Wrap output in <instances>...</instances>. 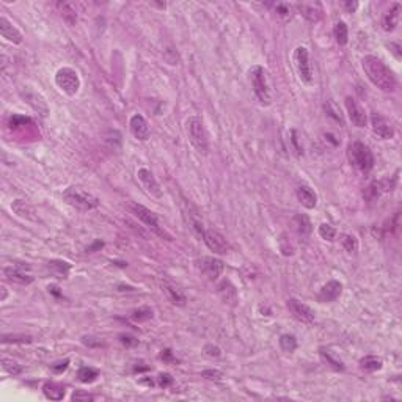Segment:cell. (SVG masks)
Wrapping results in <instances>:
<instances>
[{"label": "cell", "instance_id": "1", "mask_svg": "<svg viewBox=\"0 0 402 402\" xmlns=\"http://www.w3.org/2000/svg\"><path fill=\"white\" fill-rule=\"evenodd\" d=\"M362 66L368 79L380 88L382 91H394L396 90V77L390 71L385 63L374 57V55H366L362 60Z\"/></svg>", "mask_w": 402, "mask_h": 402}, {"label": "cell", "instance_id": "2", "mask_svg": "<svg viewBox=\"0 0 402 402\" xmlns=\"http://www.w3.org/2000/svg\"><path fill=\"white\" fill-rule=\"evenodd\" d=\"M249 79L251 83V90L255 93L256 101L261 105H270L272 102V95H270V88H269V82H267V73L263 66H253L249 71Z\"/></svg>", "mask_w": 402, "mask_h": 402}, {"label": "cell", "instance_id": "3", "mask_svg": "<svg viewBox=\"0 0 402 402\" xmlns=\"http://www.w3.org/2000/svg\"><path fill=\"white\" fill-rule=\"evenodd\" d=\"M347 157L352 167H355L358 172L369 173L374 168V156L369 146L362 142H352L347 148Z\"/></svg>", "mask_w": 402, "mask_h": 402}, {"label": "cell", "instance_id": "4", "mask_svg": "<svg viewBox=\"0 0 402 402\" xmlns=\"http://www.w3.org/2000/svg\"><path fill=\"white\" fill-rule=\"evenodd\" d=\"M63 200H65L69 206H73L79 211H91L99 206V200L95 195L88 193L87 190L80 187H68L63 192Z\"/></svg>", "mask_w": 402, "mask_h": 402}, {"label": "cell", "instance_id": "5", "mask_svg": "<svg viewBox=\"0 0 402 402\" xmlns=\"http://www.w3.org/2000/svg\"><path fill=\"white\" fill-rule=\"evenodd\" d=\"M187 134L190 138V143L193 145V148L201 154L209 153V140H208V132L204 128V123L200 116H190L187 121Z\"/></svg>", "mask_w": 402, "mask_h": 402}, {"label": "cell", "instance_id": "6", "mask_svg": "<svg viewBox=\"0 0 402 402\" xmlns=\"http://www.w3.org/2000/svg\"><path fill=\"white\" fill-rule=\"evenodd\" d=\"M55 83H57V87L68 96L77 95V91L80 88L79 74H77L73 68H60L57 74H55Z\"/></svg>", "mask_w": 402, "mask_h": 402}, {"label": "cell", "instance_id": "7", "mask_svg": "<svg viewBox=\"0 0 402 402\" xmlns=\"http://www.w3.org/2000/svg\"><path fill=\"white\" fill-rule=\"evenodd\" d=\"M131 209H132V212L135 214V217L140 218V220H142L146 227H150L154 232H156V234H159L160 237H165L167 241H172V236L160 227L157 214H154L151 209H148V208L142 206V204H137V203H132Z\"/></svg>", "mask_w": 402, "mask_h": 402}, {"label": "cell", "instance_id": "8", "mask_svg": "<svg viewBox=\"0 0 402 402\" xmlns=\"http://www.w3.org/2000/svg\"><path fill=\"white\" fill-rule=\"evenodd\" d=\"M294 63H295V69H297L300 80L309 85V83L313 82V68H311V63H309V52L306 47L299 46L295 49Z\"/></svg>", "mask_w": 402, "mask_h": 402}, {"label": "cell", "instance_id": "9", "mask_svg": "<svg viewBox=\"0 0 402 402\" xmlns=\"http://www.w3.org/2000/svg\"><path fill=\"white\" fill-rule=\"evenodd\" d=\"M203 241H204V244L208 245V249L211 251L217 253V255H227V253L230 251L228 241L220 234V232H217L214 230H206V231H204Z\"/></svg>", "mask_w": 402, "mask_h": 402}, {"label": "cell", "instance_id": "10", "mask_svg": "<svg viewBox=\"0 0 402 402\" xmlns=\"http://www.w3.org/2000/svg\"><path fill=\"white\" fill-rule=\"evenodd\" d=\"M287 308L291 314L295 317L297 321L303 322V324H311L314 321V311L305 303H302L297 299H289L287 300Z\"/></svg>", "mask_w": 402, "mask_h": 402}, {"label": "cell", "instance_id": "11", "mask_svg": "<svg viewBox=\"0 0 402 402\" xmlns=\"http://www.w3.org/2000/svg\"><path fill=\"white\" fill-rule=\"evenodd\" d=\"M371 126H372V131L376 134L377 137L383 138V140H390L394 137V129L390 121H386V119L379 115V114H372L371 115Z\"/></svg>", "mask_w": 402, "mask_h": 402}, {"label": "cell", "instance_id": "12", "mask_svg": "<svg viewBox=\"0 0 402 402\" xmlns=\"http://www.w3.org/2000/svg\"><path fill=\"white\" fill-rule=\"evenodd\" d=\"M186 217H187V223L190 230H192L193 234L198 237V239H203L204 236V227H203V220L198 214V211H196L195 206H192L189 201H186Z\"/></svg>", "mask_w": 402, "mask_h": 402}, {"label": "cell", "instance_id": "13", "mask_svg": "<svg viewBox=\"0 0 402 402\" xmlns=\"http://www.w3.org/2000/svg\"><path fill=\"white\" fill-rule=\"evenodd\" d=\"M198 264H200L201 272L206 275L209 280H217L223 272V263L220 259L206 256V258H201L198 261Z\"/></svg>", "mask_w": 402, "mask_h": 402}, {"label": "cell", "instance_id": "14", "mask_svg": "<svg viewBox=\"0 0 402 402\" xmlns=\"http://www.w3.org/2000/svg\"><path fill=\"white\" fill-rule=\"evenodd\" d=\"M345 109H347V114H349V118L350 121L354 123L357 128H364L366 126V115H364V110L362 109V105H360L354 97H345Z\"/></svg>", "mask_w": 402, "mask_h": 402}, {"label": "cell", "instance_id": "15", "mask_svg": "<svg viewBox=\"0 0 402 402\" xmlns=\"http://www.w3.org/2000/svg\"><path fill=\"white\" fill-rule=\"evenodd\" d=\"M295 8L299 10V13L306 18L309 22H317L322 18V5L319 2H302L295 5Z\"/></svg>", "mask_w": 402, "mask_h": 402}, {"label": "cell", "instance_id": "16", "mask_svg": "<svg viewBox=\"0 0 402 402\" xmlns=\"http://www.w3.org/2000/svg\"><path fill=\"white\" fill-rule=\"evenodd\" d=\"M131 132L137 140H140V142H146L151 134L150 126H148L146 119L142 115H134L131 118Z\"/></svg>", "mask_w": 402, "mask_h": 402}, {"label": "cell", "instance_id": "17", "mask_svg": "<svg viewBox=\"0 0 402 402\" xmlns=\"http://www.w3.org/2000/svg\"><path fill=\"white\" fill-rule=\"evenodd\" d=\"M399 16H401V3L399 2H394L390 10H386L382 16V20H380V24H382V29L385 32H393L396 29V25L399 22Z\"/></svg>", "mask_w": 402, "mask_h": 402}, {"label": "cell", "instance_id": "18", "mask_svg": "<svg viewBox=\"0 0 402 402\" xmlns=\"http://www.w3.org/2000/svg\"><path fill=\"white\" fill-rule=\"evenodd\" d=\"M0 33H2V37L10 41L13 44H20L22 43V33H20L15 25L6 18H0Z\"/></svg>", "mask_w": 402, "mask_h": 402}, {"label": "cell", "instance_id": "19", "mask_svg": "<svg viewBox=\"0 0 402 402\" xmlns=\"http://www.w3.org/2000/svg\"><path fill=\"white\" fill-rule=\"evenodd\" d=\"M137 176H138V179L140 182L143 184V187L150 192L151 195L154 196H160V187H159V182L156 181V178H154V174L148 170V168H140V170L137 172Z\"/></svg>", "mask_w": 402, "mask_h": 402}, {"label": "cell", "instance_id": "20", "mask_svg": "<svg viewBox=\"0 0 402 402\" xmlns=\"http://www.w3.org/2000/svg\"><path fill=\"white\" fill-rule=\"evenodd\" d=\"M20 95H22L24 99H25L27 102H29V104L32 105V107L38 112V114H41L43 116L47 115L49 109H47L46 101L43 99V96H39L38 93H35V91H32V90H29V88L20 91Z\"/></svg>", "mask_w": 402, "mask_h": 402}, {"label": "cell", "instance_id": "21", "mask_svg": "<svg viewBox=\"0 0 402 402\" xmlns=\"http://www.w3.org/2000/svg\"><path fill=\"white\" fill-rule=\"evenodd\" d=\"M343 292V285L340 281L331 280L327 285H324L321 292H319V300L321 302H335Z\"/></svg>", "mask_w": 402, "mask_h": 402}, {"label": "cell", "instance_id": "22", "mask_svg": "<svg viewBox=\"0 0 402 402\" xmlns=\"http://www.w3.org/2000/svg\"><path fill=\"white\" fill-rule=\"evenodd\" d=\"M3 275L6 277V280L13 281V283H18V285H22V286H27L30 285L33 281V277L29 273H25L22 269H19V267L13 266V267H5L3 269Z\"/></svg>", "mask_w": 402, "mask_h": 402}, {"label": "cell", "instance_id": "23", "mask_svg": "<svg viewBox=\"0 0 402 402\" xmlns=\"http://www.w3.org/2000/svg\"><path fill=\"white\" fill-rule=\"evenodd\" d=\"M295 195H297V200L300 201L302 206H305L306 209H314L316 208L317 195L308 186L297 187V190H295Z\"/></svg>", "mask_w": 402, "mask_h": 402}, {"label": "cell", "instance_id": "24", "mask_svg": "<svg viewBox=\"0 0 402 402\" xmlns=\"http://www.w3.org/2000/svg\"><path fill=\"white\" fill-rule=\"evenodd\" d=\"M294 227H295V231H297L302 237H308L313 230V225L305 214H297L294 217Z\"/></svg>", "mask_w": 402, "mask_h": 402}, {"label": "cell", "instance_id": "25", "mask_svg": "<svg viewBox=\"0 0 402 402\" xmlns=\"http://www.w3.org/2000/svg\"><path fill=\"white\" fill-rule=\"evenodd\" d=\"M164 291L168 295V299H170L174 303V305H179V306H184L186 305V302H187L186 295L182 294L178 287H174L172 285H165L164 286Z\"/></svg>", "mask_w": 402, "mask_h": 402}, {"label": "cell", "instance_id": "26", "mask_svg": "<svg viewBox=\"0 0 402 402\" xmlns=\"http://www.w3.org/2000/svg\"><path fill=\"white\" fill-rule=\"evenodd\" d=\"M360 366H362V369L366 371V372H374V371L382 369V360H380L379 357L368 355V357L360 360Z\"/></svg>", "mask_w": 402, "mask_h": 402}, {"label": "cell", "instance_id": "27", "mask_svg": "<svg viewBox=\"0 0 402 402\" xmlns=\"http://www.w3.org/2000/svg\"><path fill=\"white\" fill-rule=\"evenodd\" d=\"M44 394L52 401H60L65 396V386H61L55 382H51V383H46L44 385Z\"/></svg>", "mask_w": 402, "mask_h": 402}, {"label": "cell", "instance_id": "28", "mask_svg": "<svg viewBox=\"0 0 402 402\" xmlns=\"http://www.w3.org/2000/svg\"><path fill=\"white\" fill-rule=\"evenodd\" d=\"M49 269H51L54 275H57L58 278H68L71 266L65 263V261H51V263H49Z\"/></svg>", "mask_w": 402, "mask_h": 402}, {"label": "cell", "instance_id": "29", "mask_svg": "<svg viewBox=\"0 0 402 402\" xmlns=\"http://www.w3.org/2000/svg\"><path fill=\"white\" fill-rule=\"evenodd\" d=\"M333 33H335V38H336V43L338 44H340V46L347 44V41H349V30H347V25H345V22H343V20L336 22Z\"/></svg>", "mask_w": 402, "mask_h": 402}, {"label": "cell", "instance_id": "30", "mask_svg": "<svg viewBox=\"0 0 402 402\" xmlns=\"http://www.w3.org/2000/svg\"><path fill=\"white\" fill-rule=\"evenodd\" d=\"M58 8H60V13H61V16L63 19L66 20V22L69 25H73L76 20H77V15H76V10H74V6L71 3H66V2H60L58 3Z\"/></svg>", "mask_w": 402, "mask_h": 402}, {"label": "cell", "instance_id": "31", "mask_svg": "<svg viewBox=\"0 0 402 402\" xmlns=\"http://www.w3.org/2000/svg\"><path fill=\"white\" fill-rule=\"evenodd\" d=\"M97 376H99V372H97L96 369H93V368H88V366H83V368H80L79 372H77V377H79V380L83 383L95 382V380L97 379Z\"/></svg>", "mask_w": 402, "mask_h": 402}, {"label": "cell", "instance_id": "32", "mask_svg": "<svg viewBox=\"0 0 402 402\" xmlns=\"http://www.w3.org/2000/svg\"><path fill=\"white\" fill-rule=\"evenodd\" d=\"M321 355H322V358L327 362V364H330L335 371H344V364H343V362H341L340 358H336L333 354H331L330 350H327V349H321Z\"/></svg>", "mask_w": 402, "mask_h": 402}, {"label": "cell", "instance_id": "33", "mask_svg": "<svg viewBox=\"0 0 402 402\" xmlns=\"http://www.w3.org/2000/svg\"><path fill=\"white\" fill-rule=\"evenodd\" d=\"M383 193V187H382V182L380 181H376V182H372V184L364 190V198L366 200H369V201H374L376 198H379L380 195Z\"/></svg>", "mask_w": 402, "mask_h": 402}, {"label": "cell", "instance_id": "34", "mask_svg": "<svg viewBox=\"0 0 402 402\" xmlns=\"http://www.w3.org/2000/svg\"><path fill=\"white\" fill-rule=\"evenodd\" d=\"M11 208H13V211H15V212H16L19 217H24V218H35V217L30 215V214H35L33 211H32V208L27 206V204H25L22 200H16L15 203L11 204Z\"/></svg>", "mask_w": 402, "mask_h": 402}, {"label": "cell", "instance_id": "35", "mask_svg": "<svg viewBox=\"0 0 402 402\" xmlns=\"http://www.w3.org/2000/svg\"><path fill=\"white\" fill-rule=\"evenodd\" d=\"M324 109H325L327 112V115L330 118H333L336 123H340V124H344V119H343V115H341V110L340 107L333 102V101H327L325 105H324Z\"/></svg>", "mask_w": 402, "mask_h": 402}, {"label": "cell", "instance_id": "36", "mask_svg": "<svg viewBox=\"0 0 402 402\" xmlns=\"http://www.w3.org/2000/svg\"><path fill=\"white\" fill-rule=\"evenodd\" d=\"M280 345L287 354H292V352L297 349V340H295V336L292 335H283L280 338Z\"/></svg>", "mask_w": 402, "mask_h": 402}, {"label": "cell", "instance_id": "37", "mask_svg": "<svg viewBox=\"0 0 402 402\" xmlns=\"http://www.w3.org/2000/svg\"><path fill=\"white\" fill-rule=\"evenodd\" d=\"M341 244L344 247V250L349 253H355L358 250V241L355 239V236H352V234H343Z\"/></svg>", "mask_w": 402, "mask_h": 402}, {"label": "cell", "instance_id": "38", "mask_svg": "<svg viewBox=\"0 0 402 402\" xmlns=\"http://www.w3.org/2000/svg\"><path fill=\"white\" fill-rule=\"evenodd\" d=\"M105 143L110 148H114V150H119V146H121V134L118 131H107V134H105Z\"/></svg>", "mask_w": 402, "mask_h": 402}, {"label": "cell", "instance_id": "39", "mask_svg": "<svg viewBox=\"0 0 402 402\" xmlns=\"http://www.w3.org/2000/svg\"><path fill=\"white\" fill-rule=\"evenodd\" d=\"M2 368H3V371L11 374V376H18V374L22 372L20 364H18L16 362H13L10 358H2Z\"/></svg>", "mask_w": 402, "mask_h": 402}, {"label": "cell", "instance_id": "40", "mask_svg": "<svg viewBox=\"0 0 402 402\" xmlns=\"http://www.w3.org/2000/svg\"><path fill=\"white\" fill-rule=\"evenodd\" d=\"M2 343L3 344H8V343L29 344V343H32V336H29V335H3L2 336Z\"/></svg>", "mask_w": 402, "mask_h": 402}, {"label": "cell", "instance_id": "41", "mask_svg": "<svg viewBox=\"0 0 402 402\" xmlns=\"http://www.w3.org/2000/svg\"><path fill=\"white\" fill-rule=\"evenodd\" d=\"M153 317V309L148 308V306H143V308H138L134 311L132 314V319L137 321V322H143V321H148Z\"/></svg>", "mask_w": 402, "mask_h": 402}, {"label": "cell", "instance_id": "42", "mask_svg": "<svg viewBox=\"0 0 402 402\" xmlns=\"http://www.w3.org/2000/svg\"><path fill=\"white\" fill-rule=\"evenodd\" d=\"M319 236L322 237V239H325V241H333L335 239V236H336V231H335V228L331 227V225H328V223H322L321 227H319Z\"/></svg>", "mask_w": 402, "mask_h": 402}, {"label": "cell", "instance_id": "43", "mask_svg": "<svg viewBox=\"0 0 402 402\" xmlns=\"http://www.w3.org/2000/svg\"><path fill=\"white\" fill-rule=\"evenodd\" d=\"M291 145H292V148H294V153L300 157L302 154H303V148L300 146V142H299V132L295 131V129L291 131Z\"/></svg>", "mask_w": 402, "mask_h": 402}, {"label": "cell", "instance_id": "44", "mask_svg": "<svg viewBox=\"0 0 402 402\" xmlns=\"http://www.w3.org/2000/svg\"><path fill=\"white\" fill-rule=\"evenodd\" d=\"M201 376L209 379V380H215V382H218V380H222L223 374L220 371H217V369H206V371H203Z\"/></svg>", "mask_w": 402, "mask_h": 402}, {"label": "cell", "instance_id": "45", "mask_svg": "<svg viewBox=\"0 0 402 402\" xmlns=\"http://www.w3.org/2000/svg\"><path fill=\"white\" fill-rule=\"evenodd\" d=\"M71 398H73V401H93L95 399L93 394L85 393V391H76Z\"/></svg>", "mask_w": 402, "mask_h": 402}, {"label": "cell", "instance_id": "46", "mask_svg": "<svg viewBox=\"0 0 402 402\" xmlns=\"http://www.w3.org/2000/svg\"><path fill=\"white\" fill-rule=\"evenodd\" d=\"M275 10L280 16H289L291 15V6L286 5V3H277L275 5Z\"/></svg>", "mask_w": 402, "mask_h": 402}, {"label": "cell", "instance_id": "47", "mask_svg": "<svg viewBox=\"0 0 402 402\" xmlns=\"http://www.w3.org/2000/svg\"><path fill=\"white\" fill-rule=\"evenodd\" d=\"M172 383H173V377L170 376V374H160V376H159V385L162 388L170 386Z\"/></svg>", "mask_w": 402, "mask_h": 402}, {"label": "cell", "instance_id": "48", "mask_svg": "<svg viewBox=\"0 0 402 402\" xmlns=\"http://www.w3.org/2000/svg\"><path fill=\"white\" fill-rule=\"evenodd\" d=\"M68 364H69V360H63V362H58V363L52 364V371L57 372V374H61L63 371H66Z\"/></svg>", "mask_w": 402, "mask_h": 402}, {"label": "cell", "instance_id": "49", "mask_svg": "<svg viewBox=\"0 0 402 402\" xmlns=\"http://www.w3.org/2000/svg\"><path fill=\"white\" fill-rule=\"evenodd\" d=\"M160 360H164V362H167V363H170V362H176V358L173 357L172 350H168V349H165V350H162V352H160Z\"/></svg>", "mask_w": 402, "mask_h": 402}, {"label": "cell", "instance_id": "50", "mask_svg": "<svg viewBox=\"0 0 402 402\" xmlns=\"http://www.w3.org/2000/svg\"><path fill=\"white\" fill-rule=\"evenodd\" d=\"M204 350H206V354L209 357H218V355H220V349L215 347V345H206V347H204Z\"/></svg>", "mask_w": 402, "mask_h": 402}, {"label": "cell", "instance_id": "51", "mask_svg": "<svg viewBox=\"0 0 402 402\" xmlns=\"http://www.w3.org/2000/svg\"><path fill=\"white\" fill-rule=\"evenodd\" d=\"M343 6L347 10V13H354L358 8V2H344Z\"/></svg>", "mask_w": 402, "mask_h": 402}, {"label": "cell", "instance_id": "52", "mask_svg": "<svg viewBox=\"0 0 402 402\" xmlns=\"http://www.w3.org/2000/svg\"><path fill=\"white\" fill-rule=\"evenodd\" d=\"M121 343L124 345H135L138 341L135 340V338H132V336H121Z\"/></svg>", "mask_w": 402, "mask_h": 402}, {"label": "cell", "instance_id": "53", "mask_svg": "<svg viewBox=\"0 0 402 402\" xmlns=\"http://www.w3.org/2000/svg\"><path fill=\"white\" fill-rule=\"evenodd\" d=\"M390 49H393L391 52H393L394 55H396V58L399 60V58H401V52H399V51H401V46H399L398 43H391V44H390Z\"/></svg>", "mask_w": 402, "mask_h": 402}, {"label": "cell", "instance_id": "54", "mask_svg": "<svg viewBox=\"0 0 402 402\" xmlns=\"http://www.w3.org/2000/svg\"><path fill=\"white\" fill-rule=\"evenodd\" d=\"M0 289H2V297H0V302H5V299H6V287L2 286Z\"/></svg>", "mask_w": 402, "mask_h": 402}]
</instances>
